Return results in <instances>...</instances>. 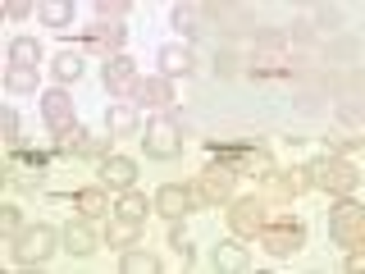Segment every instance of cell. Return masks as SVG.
<instances>
[{"instance_id":"6da1fadb","label":"cell","mask_w":365,"mask_h":274,"mask_svg":"<svg viewBox=\"0 0 365 274\" xmlns=\"http://www.w3.org/2000/svg\"><path fill=\"white\" fill-rule=\"evenodd\" d=\"M302 174H306V188H319V192H329V197H351L356 183H361L356 165L342 160V156H319V160H311V165L302 169Z\"/></svg>"},{"instance_id":"7a4b0ae2","label":"cell","mask_w":365,"mask_h":274,"mask_svg":"<svg viewBox=\"0 0 365 274\" xmlns=\"http://www.w3.org/2000/svg\"><path fill=\"white\" fill-rule=\"evenodd\" d=\"M361 238H365V210L351 197H342L334 210H329V243L334 247H361Z\"/></svg>"},{"instance_id":"3957f363","label":"cell","mask_w":365,"mask_h":274,"mask_svg":"<svg viewBox=\"0 0 365 274\" xmlns=\"http://www.w3.org/2000/svg\"><path fill=\"white\" fill-rule=\"evenodd\" d=\"M137 142L146 146L151 160H174L182 151V128H178V119H169V114H155V119L137 133Z\"/></svg>"},{"instance_id":"277c9868","label":"cell","mask_w":365,"mask_h":274,"mask_svg":"<svg viewBox=\"0 0 365 274\" xmlns=\"http://www.w3.org/2000/svg\"><path fill=\"white\" fill-rule=\"evenodd\" d=\"M260 247L269 251V256H297V251L306 247V224H297V220H269L265 228H260Z\"/></svg>"},{"instance_id":"5b68a950","label":"cell","mask_w":365,"mask_h":274,"mask_svg":"<svg viewBox=\"0 0 365 274\" xmlns=\"http://www.w3.org/2000/svg\"><path fill=\"white\" fill-rule=\"evenodd\" d=\"M55 243H60V233H55L51 224H32L14 238V260L19 265H41V260H51Z\"/></svg>"},{"instance_id":"8992f818","label":"cell","mask_w":365,"mask_h":274,"mask_svg":"<svg viewBox=\"0 0 365 274\" xmlns=\"http://www.w3.org/2000/svg\"><path fill=\"white\" fill-rule=\"evenodd\" d=\"M233 169L228 165H205L197 183H192V192H197V206H224V201H233Z\"/></svg>"},{"instance_id":"52a82bcc","label":"cell","mask_w":365,"mask_h":274,"mask_svg":"<svg viewBox=\"0 0 365 274\" xmlns=\"http://www.w3.org/2000/svg\"><path fill=\"white\" fill-rule=\"evenodd\" d=\"M247 73L251 78H292V55L283 51V37H269L265 46H260V51L251 55Z\"/></svg>"},{"instance_id":"ba28073f","label":"cell","mask_w":365,"mask_h":274,"mask_svg":"<svg viewBox=\"0 0 365 274\" xmlns=\"http://www.w3.org/2000/svg\"><path fill=\"white\" fill-rule=\"evenodd\" d=\"M228 224H233L237 238H256L260 228L269 224V201H265V197H242V201H233Z\"/></svg>"},{"instance_id":"9c48e42d","label":"cell","mask_w":365,"mask_h":274,"mask_svg":"<svg viewBox=\"0 0 365 274\" xmlns=\"http://www.w3.org/2000/svg\"><path fill=\"white\" fill-rule=\"evenodd\" d=\"M210 156L220 160V165H228L237 174V169H256V174H269L274 160L260 151V146H224V142H210Z\"/></svg>"},{"instance_id":"30bf717a","label":"cell","mask_w":365,"mask_h":274,"mask_svg":"<svg viewBox=\"0 0 365 274\" xmlns=\"http://www.w3.org/2000/svg\"><path fill=\"white\" fill-rule=\"evenodd\" d=\"M78 41L87 46V51H96V55H123V41H128V28L123 23H91V28L78 32Z\"/></svg>"},{"instance_id":"8fae6325","label":"cell","mask_w":365,"mask_h":274,"mask_svg":"<svg viewBox=\"0 0 365 274\" xmlns=\"http://www.w3.org/2000/svg\"><path fill=\"white\" fill-rule=\"evenodd\" d=\"M41 119H46V128L51 133H64V128H73V96H68L64 87H51V91H41Z\"/></svg>"},{"instance_id":"7c38bea8","label":"cell","mask_w":365,"mask_h":274,"mask_svg":"<svg viewBox=\"0 0 365 274\" xmlns=\"http://www.w3.org/2000/svg\"><path fill=\"white\" fill-rule=\"evenodd\" d=\"M151 206L165 215V220H182L187 210H197V192H192V188H178V183H165V188L151 197Z\"/></svg>"},{"instance_id":"4fadbf2b","label":"cell","mask_w":365,"mask_h":274,"mask_svg":"<svg viewBox=\"0 0 365 274\" xmlns=\"http://www.w3.org/2000/svg\"><path fill=\"white\" fill-rule=\"evenodd\" d=\"M128 96H133V106H146V110H169V106H174V87H169V78H137Z\"/></svg>"},{"instance_id":"5bb4252c","label":"cell","mask_w":365,"mask_h":274,"mask_svg":"<svg viewBox=\"0 0 365 274\" xmlns=\"http://www.w3.org/2000/svg\"><path fill=\"white\" fill-rule=\"evenodd\" d=\"M96 178H101V188L128 192L133 183H137V165H133L128 156H106V160H101V169H96Z\"/></svg>"},{"instance_id":"9a60e30c","label":"cell","mask_w":365,"mask_h":274,"mask_svg":"<svg viewBox=\"0 0 365 274\" xmlns=\"http://www.w3.org/2000/svg\"><path fill=\"white\" fill-rule=\"evenodd\" d=\"M155 64H160V78H178V73H192V68H197V55H192V46L169 41V46L155 51Z\"/></svg>"},{"instance_id":"2e32d148","label":"cell","mask_w":365,"mask_h":274,"mask_svg":"<svg viewBox=\"0 0 365 274\" xmlns=\"http://www.w3.org/2000/svg\"><path fill=\"white\" fill-rule=\"evenodd\" d=\"M210 265L220 270V274H247L251 270V251L242 247V243H233V238H228V243H220L210 251Z\"/></svg>"},{"instance_id":"e0dca14e","label":"cell","mask_w":365,"mask_h":274,"mask_svg":"<svg viewBox=\"0 0 365 274\" xmlns=\"http://www.w3.org/2000/svg\"><path fill=\"white\" fill-rule=\"evenodd\" d=\"M101 78H106L110 96H119V91H133V83H137V64L128 60V55H110L106 68H101Z\"/></svg>"},{"instance_id":"ac0fdd59","label":"cell","mask_w":365,"mask_h":274,"mask_svg":"<svg viewBox=\"0 0 365 274\" xmlns=\"http://www.w3.org/2000/svg\"><path fill=\"white\" fill-rule=\"evenodd\" d=\"M60 243H64L68 256H91V251H96V233L87 228V220H68L64 233H60Z\"/></svg>"},{"instance_id":"d6986e66","label":"cell","mask_w":365,"mask_h":274,"mask_svg":"<svg viewBox=\"0 0 365 274\" xmlns=\"http://www.w3.org/2000/svg\"><path fill=\"white\" fill-rule=\"evenodd\" d=\"M68 206H73L83 220H101V215H110V201L101 188H83V192H68Z\"/></svg>"},{"instance_id":"ffe728a7","label":"cell","mask_w":365,"mask_h":274,"mask_svg":"<svg viewBox=\"0 0 365 274\" xmlns=\"http://www.w3.org/2000/svg\"><path fill=\"white\" fill-rule=\"evenodd\" d=\"M302 188H306V178H297V174H279V169L265 174V201H292Z\"/></svg>"},{"instance_id":"44dd1931","label":"cell","mask_w":365,"mask_h":274,"mask_svg":"<svg viewBox=\"0 0 365 274\" xmlns=\"http://www.w3.org/2000/svg\"><path fill=\"white\" fill-rule=\"evenodd\" d=\"M205 19H210V9H201V5H174V14H169V23H174L182 37L205 32Z\"/></svg>"},{"instance_id":"7402d4cb","label":"cell","mask_w":365,"mask_h":274,"mask_svg":"<svg viewBox=\"0 0 365 274\" xmlns=\"http://www.w3.org/2000/svg\"><path fill=\"white\" fill-rule=\"evenodd\" d=\"M106 133L110 137H137V106H110L106 110Z\"/></svg>"},{"instance_id":"603a6c76","label":"cell","mask_w":365,"mask_h":274,"mask_svg":"<svg viewBox=\"0 0 365 274\" xmlns=\"http://www.w3.org/2000/svg\"><path fill=\"white\" fill-rule=\"evenodd\" d=\"M83 51H73V46H64L60 55H55V64H51V73H55V83H78L83 78Z\"/></svg>"},{"instance_id":"cb8c5ba5","label":"cell","mask_w":365,"mask_h":274,"mask_svg":"<svg viewBox=\"0 0 365 274\" xmlns=\"http://www.w3.org/2000/svg\"><path fill=\"white\" fill-rule=\"evenodd\" d=\"M87 142H91V133L83 128V123H73V128L55 133V146H51V151L55 156H87Z\"/></svg>"},{"instance_id":"d4e9b609","label":"cell","mask_w":365,"mask_h":274,"mask_svg":"<svg viewBox=\"0 0 365 274\" xmlns=\"http://www.w3.org/2000/svg\"><path fill=\"white\" fill-rule=\"evenodd\" d=\"M137 238H142V224H137V220H123V215H119V220L106 224V243L110 247H123V251H128V247H137Z\"/></svg>"},{"instance_id":"484cf974","label":"cell","mask_w":365,"mask_h":274,"mask_svg":"<svg viewBox=\"0 0 365 274\" xmlns=\"http://www.w3.org/2000/svg\"><path fill=\"white\" fill-rule=\"evenodd\" d=\"M5 87L14 91V96H32V91H37V68L9 64V68H5Z\"/></svg>"},{"instance_id":"4316f807","label":"cell","mask_w":365,"mask_h":274,"mask_svg":"<svg viewBox=\"0 0 365 274\" xmlns=\"http://www.w3.org/2000/svg\"><path fill=\"white\" fill-rule=\"evenodd\" d=\"M119 270H123V274H155V270H160V260L151 256V251H137V247H128V251L119 256Z\"/></svg>"},{"instance_id":"83f0119b","label":"cell","mask_w":365,"mask_h":274,"mask_svg":"<svg viewBox=\"0 0 365 274\" xmlns=\"http://www.w3.org/2000/svg\"><path fill=\"white\" fill-rule=\"evenodd\" d=\"M41 60V46L32 41V37H14L9 41V64H28V68H37Z\"/></svg>"},{"instance_id":"f1b7e54d","label":"cell","mask_w":365,"mask_h":274,"mask_svg":"<svg viewBox=\"0 0 365 274\" xmlns=\"http://www.w3.org/2000/svg\"><path fill=\"white\" fill-rule=\"evenodd\" d=\"M146 210H155V206L146 201L142 192H133V188H128V192L119 197V215H123V220H137V224H142V220H146Z\"/></svg>"},{"instance_id":"f546056e","label":"cell","mask_w":365,"mask_h":274,"mask_svg":"<svg viewBox=\"0 0 365 274\" xmlns=\"http://www.w3.org/2000/svg\"><path fill=\"white\" fill-rule=\"evenodd\" d=\"M37 19L46 23V28H68V23H73V5H64V0H51V5L37 9Z\"/></svg>"},{"instance_id":"4dcf8cb0","label":"cell","mask_w":365,"mask_h":274,"mask_svg":"<svg viewBox=\"0 0 365 274\" xmlns=\"http://www.w3.org/2000/svg\"><path fill=\"white\" fill-rule=\"evenodd\" d=\"M128 9H133L128 0H96V5H91V14H96V23H119Z\"/></svg>"},{"instance_id":"1f68e13d","label":"cell","mask_w":365,"mask_h":274,"mask_svg":"<svg viewBox=\"0 0 365 274\" xmlns=\"http://www.w3.org/2000/svg\"><path fill=\"white\" fill-rule=\"evenodd\" d=\"M302 23H306V28H311V23H315L319 32H324V28L334 32L338 23H342V9H334V5H319V9H311V19H302Z\"/></svg>"},{"instance_id":"d6a6232c","label":"cell","mask_w":365,"mask_h":274,"mask_svg":"<svg viewBox=\"0 0 365 274\" xmlns=\"http://www.w3.org/2000/svg\"><path fill=\"white\" fill-rule=\"evenodd\" d=\"M220 23H233V32H247L251 28V19H247V9H237V5H215L210 9Z\"/></svg>"},{"instance_id":"836d02e7","label":"cell","mask_w":365,"mask_h":274,"mask_svg":"<svg viewBox=\"0 0 365 274\" xmlns=\"http://www.w3.org/2000/svg\"><path fill=\"white\" fill-rule=\"evenodd\" d=\"M0 233H5V238L23 233V228H19V206H0Z\"/></svg>"},{"instance_id":"e575fe53","label":"cell","mask_w":365,"mask_h":274,"mask_svg":"<svg viewBox=\"0 0 365 274\" xmlns=\"http://www.w3.org/2000/svg\"><path fill=\"white\" fill-rule=\"evenodd\" d=\"M0 133H5V142L9 146H19L23 137H19V114L14 110H0Z\"/></svg>"},{"instance_id":"d590c367","label":"cell","mask_w":365,"mask_h":274,"mask_svg":"<svg viewBox=\"0 0 365 274\" xmlns=\"http://www.w3.org/2000/svg\"><path fill=\"white\" fill-rule=\"evenodd\" d=\"M5 14H9V19H28V14H32V5H28V0H9Z\"/></svg>"}]
</instances>
